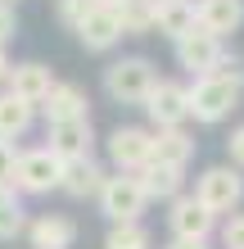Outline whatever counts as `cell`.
Segmentation results:
<instances>
[{"label": "cell", "mask_w": 244, "mask_h": 249, "mask_svg": "<svg viewBox=\"0 0 244 249\" xmlns=\"http://www.w3.org/2000/svg\"><path fill=\"white\" fill-rule=\"evenodd\" d=\"M240 100H244V64L235 54H226V64L217 72L190 82V118L204 127H217L240 109Z\"/></svg>", "instance_id": "obj_1"}, {"label": "cell", "mask_w": 244, "mask_h": 249, "mask_svg": "<svg viewBox=\"0 0 244 249\" xmlns=\"http://www.w3.org/2000/svg\"><path fill=\"white\" fill-rule=\"evenodd\" d=\"M195 199L204 204L217 222H222V217H231V213H240V204H244V172L231 168V163L204 168L195 177Z\"/></svg>", "instance_id": "obj_2"}, {"label": "cell", "mask_w": 244, "mask_h": 249, "mask_svg": "<svg viewBox=\"0 0 244 249\" xmlns=\"http://www.w3.org/2000/svg\"><path fill=\"white\" fill-rule=\"evenodd\" d=\"M154 82H159V72L145 54H127V59H113L104 68V95L113 105H145Z\"/></svg>", "instance_id": "obj_3"}, {"label": "cell", "mask_w": 244, "mask_h": 249, "mask_svg": "<svg viewBox=\"0 0 244 249\" xmlns=\"http://www.w3.org/2000/svg\"><path fill=\"white\" fill-rule=\"evenodd\" d=\"M145 118L154 123V131H167V127H185L190 123V82H177V77H159L154 91L145 95Z\"/></svg>", "instance_id": "obj_4"}, {"label": "cell", "mask_w": 244, "mask_h": 249, "mask_svg": "<svg viewBox=\"0 0 244 249\" xmlns=\"http://www.w3.org/2000/svg\"><path fill=\"white\" fill-rule=\"evenodd\" d=\"M172 54H177V64L190 72V82L195 77H208V72H217L226 64V41H217L212 32H204V27H190L181 41H172Z\"/></svg>", "instance_id": "obj_5"}, {"label": "cell", "mask_w": 244, "mask_h": 249, "mask_svg": "<svg viewBox=\"0 0 244 249\" xmlns=\"http://www.w3.org/2000/svg\"><path fill=\"white\" fill-rule=\"evenodd\" d=\"M145 209H149V199H145V190H140L136 172H109L104 190H99V213L118 227V222H140Z\"/></svg>", "instance_id": "obj_6"}, {"label": "cell", "mask_w": 244, "mask_h": 249, "mask_svg": "<svg viewBox=\"0 0 244 249\" xmlns=\"http://www.w3.org/2000/svg\"><path fill=\"white\" fill-rule=\"evenodd\" d=\"M64 181V163L54 159L46 145L18 154V168H14V195H50Z\"/></svg>", "instance_id": "obj_7"}, {"label": "cell", "mask_w": 244, "mask_h": 249, "mask_svg": "<svg viewBox=\"0 0 244 249\" xmlns=\"http://www.w3.org/2000/svg\"><path fill=\"white\" fill-rule=\"evenodd\" d=\"M104 150H109L113 172H140V168L149 163V154H154V127L122 123V127H113V131H109Z\"/></svg>", "instance_id": "obj_8"}, {"label": "cell", "mask_w": 244, "mask_h": 249, "mask_svg": "<svg viewBox=\"0 0 244 249\" xmlns=\"http://www.w3.org/2000/svg\"><path fill=\"white\" fill-rule=\"evenodd\" d=\"M217 227L222 222L195 195H181V199L167 204V231H172V240H212V236H217Z\"/></svg>", "instance_id": "obj_9"}, {"label": "cell", "mask_w": 244, "mask_h": 249, "mask_svg": "<svg viewBox=\"0 0 244 249\" xmlns=\"http://www.w3.org/2000/svg\"><path fill=\"white\" fill-rule=\"evenodd\" d=\"M46 150L59 159V163H77V159H95V127L91 118L81 123H59L46 131Z\"/></svg>", "instance_id": "obj_10"}, {"label": "cell", "mask_w": 244, "mask_h": 249, "mask_svg": "<svg viewBox=\"0 0 244 249\" xmlns=\"http://www.w3.org/2000/svg\"><path fill=\"white\" fill-rule=\"evenodd\" d=\"M41 118H46L50 127H59V123H81V118H91V100H86V91L77 82H54V91L41 100Z\"/></svg>", "instance_id": "obj_11"}, {"label": "cell", "mask_w": 244, "mask_h": 249, "mask_svg": "<svg viewBox=\"0 0 244 249\" xmlns=\"http://www.w3.org/2000/svg\"><path fill=\"white\" fill-rule=\"evenodd\" d=\"M195 23L226 41L244 27V0H195Z\"/></svg>", "instance_id": "obj_12"}, {"label": "cell", "mask_w": 244, "mask_h": 249, "mask_svg": "<svg viewBox=\"0 0 244 249\" xmlns=\"http://www.w3.org/2000/svg\"><path fill=\"white\" fill-rule=\"evenodd\" d=\"M5 91H9V95H18V100H27L32 109H41V100H46V95L54 91V72H50L46 64H36V59L14 64V68H9Z\"/></svg>", "instance_id": "obj_13"}, {"label": "cell", "mask_w": 244, "mask_h": 249, "mask_svg": "<svg viewBox=\"0 0 244 249\" xmlns=\"http://www.w3.org/2000/svg\"><path fill=\"white\" fill-rule=\"evenodd\" d=\"M77 41L86 50H95V54H104L113 50L122 41V23H118V9H104V5H95L86 18L77 23Z\"/></svg>", "instance_id": "obj_14"}, {"label": "cell", "mask_w": 244, "mask_h": 249, "mask_svg": "<svg viewBox=\"0 0 244 249\" xmlns=\"http://www.w3.org/2000/svg\"><path fill=\"white\" fill-rule=\"evenodd\" d=\"M109 181V168L99 159H77V163H64V181L59 190L68 199H99V190Z\"/></svg>", "instance_id": "obj_15"}, {"label": "cell", "mask_w": 244, "mask_h": 249, "mask_svg": "<svg viewBox=\"0 0 244 249\" xmlns=\"http://www.w3.org/2000/svg\"><path fill=\"white\" fill-rule=\"evenodd\" d=\"M27 245L32 249H73L77 245V222L64 213H41L27 222Z\"/></svg>", "instance_id": "obj_16"}, {"label": "cell", "mask_w": 244, "mask_h": 249, "mask_svg": "<svg viewBox=\"0 0 244 249\" xmlns=\"http://www.w3.org/2000/svg\"><path fill=\"white\" fill-rule=\"evenodd\" d=\"M136 181H140V190H145V199H149V204H154V199L172 204V199H181V195H185V168L145 163V168L136 172Z\"/></svg>", "instance_id": "obj_17"}, {"label": "cell", "mask_w": 244, "mask_h": 249, "mask_svg": "<svg viewBox=\"0 0 244 249\" xmlns=\"http://www.w3.org/2000/svg\"><path fill=\"white\" fill-rule=\"evenodd\" d=\"M195 136L185 127H167V131H154V154L149 163H167V168H190L195 159Z\"/></svg>", "instance_id": "obj_18"}, {"label": "cell", "mask_w": 244, "mask_h": 249, "mask_svg": "<svg viewBox=\"0 0 244 249\" xmlns=\"http://www.w3.org/2000/svg\"><path fill=\"white\" fill-rule=\"evenodd\" d=\"M195 27V0H154V32L181 41Z\"/></svg>", "instance_id": "obj_19"}, {"label": "cell", "mask_w": 244, "mask_h": 249, "mask_svg": "<svg viewBox=\"0 0 244 249\" xmlns=\"http://www.w3.org/2000/svg\"><path fill=\"white\" fill-rule=\"evenodd\" d=\"M32 123H36V109L27 105V100L0 91V136H5V141H18V136L32 131Z\"/></svg>", "instance_id": "obj_20"}, {"label": "cell", "mask_w": 244, "mask_h": 249, "mask_svg": "<svg viewBox=\"0 0 244 249\" xmlns=\"http://www.w3.org/2000/svg\"><path fill=\"white\" fill-rule=\"evenodd\" d=\"M118 23H122V36L154 32V0H122L118 5Z\"/></svg>", "instance_id": "obj_21"}, {"label": "cell", "mask_w": 244, "mask_h": 249, "mask_svg": "<svg viewBox=\"0 0 244 249\" xmlns=\"http://www.w3.org/2000/svg\"><path fill=\"white\" fill-rule=\"evenodd\" d=\"M149 245H154V236L145 222H118L104 236V249H149Z\"/></svg>", "instance_id": "obj_22"}, {"label": "cell", "mask_w": 244, "mask_h": 249, "mask_svg": "<svg viewBox=\"0 0 244 249\" xmlns=\"http://www.w3.org/2000/svg\"><path fill=\"white\" fill-rule=\"evenodd\" d=\"M27 222H32V217H27V209H23V199L14 195H5V204H0V240H14V236H27Z\"/></svg>", "instance_id": "obj_23"}, {"label": "cell", "mask_w": 244, "mask_h": 249, "mask_svg": "<svg viewBox=\"0 0 244 249\" xmlns=\"http://www.w3.org/2000/svg\"><path fill=\"white\" fill-rule=\"evenodd\" d=\"M18 145L0 136V190H14V168H18Z\"/></svg>", "instance_id": "obj_24"}, {"label": "cell", "mask_w": 244, "mask_h": 249, "mask_svg": "<svg viewBox=\"0 0 244 249\" xmlns=\"http://www.w3.org/2000/svg\"><path fill=\"white\" fill-rule=\"evenodd\" d=\"M217 236H222V249H244V209L231 213V217H222Z\"/></svg>", "instance_id": "obj_25"}, {"label": "cell", "mask_w": 244, "mask_h": 249, "mask_svg": "<svg viewBox=\"0 0 244 249\" xmlns=\"http://www.w3.org/2000/svg\"><path fill=\"white\" fill-rule=\"evenodd\" d=\"M91 9H95V0H59V5H54L59 23H64V27H73V32H77V23H81Z\"/></svg>", "instance_id": "obj_26"}, {"label": "cell", "mask_w": 244, "mask_h": 249, "mask_svg": "<svg viewBox=\"0 0 244 249\" xmlns=\"http://www.w3.org/2000/svg\"><path fill=\"white\" fill-rule=\"evenodd\" d=\"M226 163L244 172V123L231 131V136H226Z\"/></svg>", "instance_id": "obj_27"}, {"label": "cell", "mask_w": 244, "mask_h": 249, "mask_svg": "<svg viewBox=\"0 0 244 249\" xmlns=\"http://www.w3.org/2000/svg\"><path fill=\"white\" fill-rule=\"evenodd\" d=\"M14 32H18V18H14V5H0V50L14 41Z\"/></svg>", "instance_id": "obj_28"}, {"label": "cell", "mask_w": 244, "mask_h": 249, "mask_svg": "<svg viewBox=\"0 0 244 249\" xmlns=\"http://www.w3.org/2000/svg\"><path fill=\"white\" fill-rule=\"evenodd\" d=\"M163 249H212V240H167Z\"/></svg>", "instance_id": "obj_29"}, {"label": "cell", "mask_w": 244, "mask_h": 249, "mask_svg": "<svg viewBox=\"0 0 244 249\" xmlns=\"http://www.w3.org/2000/svg\"><path fill=\"white\" fill-rule=\"evenodd\" d=\"M9 68H14V64H9V54L0 50V91H5V82H9Z\"/></svg>", "instance_id": "obj_30"}, {"label": "cell", "mask_w": 244, "mask_h": 249, "mask_svg": "<svg viewBox=\"0 0 244 249\" xmlns=\"http://www.w3.org/2000/svg\"><path fill=\"white\" fill-rule=\"evenodd\" d=\"M95 5H104V9H118V5H122V0H95Z\"/></svg>", "instance_id": "obj_31"}, {"label": "cell", "mask_w": 244, "mask_h": 249, "mask_svg": "<svg viewBox=\"0 0 244 249\" xmlns=\"http://www.w3.org/2000/svg\"><path fill=\"white\" fill-rule=\"evenodd\" d=\"M5 195H9V190H0V204H5Z\"/></svg>", "instance_id": "obj_32"}, {"label": "cell", "mask_w": 244, "mask_h": 249, "mask_svg": "<svg viewBox=\"0 0 244 249\" xmlns=\"http://www.w3.org/2000/svg\"><path fill=\"white\" fill-rule=\"evenodd\" d=\"M0 5H14V0H0Z\"/></svg>", "instance_id": "obj_33"}]
</instances>
